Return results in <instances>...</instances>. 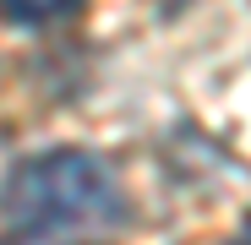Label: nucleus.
Returning <instances> with one entry per match:
<instances>
[{"label":"nucleus","instance_id":"obj_1","mask_svg":"<svg viewBox=\"0 0 251 245\" xmlns=\"http://www.w3.org/2000/svg\"><path fill=\"white\" fill-rule=\"evenodd\" d=\"M126 196L115 169L88 147H50L22 158L0 185V213L22 234H55L76 223H109L120 218Z\"/></svg>","mask_w":251,"mask_h":245},{"label":"nucleus","instance_id":"obj_2","mask_svg":"<svg viewBox=\"0 0 251 245\" xmlns=\"http://www.w3.org/2000/svg\"><path fill=\"white\" fill-rule=\"evenodd\" d=\"M82 11V0H0V17L17 27H44V22H66Z\"/></svg>","mask_w":251,"mask_h":245},{"label":"nucleus","instance_id":"obj_3","mask_svg":"<svg viewBox=\"0 0 251 245\" xmlns=\"http://www.w3.org/2000/svg\"><path fill=\"white\" fill-rule=\"evenodd\" d=\"M229 245H246V240H229Z\"/></svg>","mask_w":251,"mask_h":245}]
</instances>
